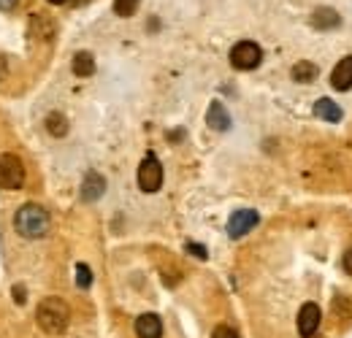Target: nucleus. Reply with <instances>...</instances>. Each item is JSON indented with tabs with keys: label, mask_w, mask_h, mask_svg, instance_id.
<instances>
[{
	"label": "nucleus",
	"mask_w": 352,
	"mask_h": 338,
	"mask_svg": "<svg viewBox=\"0 0 352 338\" xmlns=\"http://www.w3.org/2000/svg\"><path fill=\"white\" fill-rule=\"evenodd\" d=\"M14 227L25 238H44L52 227V219H49L46 209H41L38 203H25L14 216Z\"/></svg>",
	"instance_id": "obj_1"
},
{
	"label": "nucleus",
	"mask_w": 352,
	"mask_h": 338,
	"mask_svg": "<svg viewBox=\"0 0 352 338\" xmlns=\"http://www.w3.org/2000/svg\"><path fill=\"white\" fill-rule=\"evenodd\" d=\"M344 271H347V273L352 276V249L347 254H344Z\"/></svg>",
	"instance_id": "obj_22"
},
{
	"label": "nucleus",
	"mask_w": 352,
	"mask_h": 338,
	"mask_svg": "<svg viewBox=\"0 0 352 338\" xmlns=\"http://www.w3.org/2000/svg\"><path fill=\"white\" fill-rule=\"evenodd\" d=\"M314 76H317V65H314V63H307V60H304V63H298V65L293 68V79H296V82H311Z\"/></svg>",
	"instance_id": "obj_16"
},
{
	"label": "nucleus",
	"mask_w": 352,
	"mask_h": 338,
	"mask_svg": "<svg viewBox=\"0 0 352 338\" xmlns=\"http://www.w3.org/2000/svg\"><path fill=\"white\" fill-rule=\"evenodd\" d=\"M114 11L120 16H133L138 11V0H114Z\"/></svg>",
	"instance_id": "obj_17"
},
{
	"label": "nucleus",
	"mask_w": 352,
	"mask_h": 338,
	"mask_svg": "<svg viewBox=\"0 0 352 338\" xmlns=\"http://www.w3.org/2000/svg\"><path fill=\"white\" fill-rule=\"evenodd\" d=\"M212 338H239V333H236L230 325H220V328L212 333Z\"/></svg>",
	"instance_id": "obj_19"
},
{
	"label": "nucleus",
	"mask_w": 352,
	"mask_h": 338,
	"mask_svg": "<svg viewBox=\"0 0 352 338\" xmlns=\"http://www.w3.org/2000/svg\"><path fill=\"white\" fill-rule=\"evenodd\" d=\"M46 127H49V133H52V135L63 138V135L68 133V120H65L63 114H57V111H54V114H49V117H46Z\"/></svg>",
	"instance_id": "obj_15"
},
{
	"label": "nucleus",
	"mask_w": 352,
	"mask_h": 338,
	"mask_svg": "<svg viewBox=\"0 0 352 338\" xmlns=\"http://www.w3.org/2000/svg\"><path fill=\"white\" fill-rule=\"evenodd\" d=\"M320 319H322L320 306L317 303H304L301 311H298V333H301V338L314 336L320 330Z\"/></svg>",
	"instance_id": "obj_7"
},
{
	"label": "nucleus",
	"mask_w": 352,
	"mask_h": 338,
	"mask_svg": "<svg viewBox=\"0 0 352 338\" xmlns=\"http://www.w3.org/2000/svg\"><path fill=\"white\" fill-rule=\"evenodd\" d=\"M314 114H317L320 120H325V122H339V120H342V109H339L331 98H320V100L314 103Z\"/></svg>",
	"instance_id": "obj_12"
},
{
	"label": "nucleus",
	"mask_w": 352,
	"mask_h": 338,
	"mask_svg": "<svg viewBox=\"0 0 352 338\" xmlns=\"http://www.w3.org/2000/svg\"><path fill=\"white\" fill-rule=\"evenodd\" d=\"M187 252H192L195 257L206 260V249H204V247H198V244H187Z\"/></svg>",
	"instance_id": "obj_20"
},
{
	"label": "nucleus",
	"mask_w": 352,
	"mask_h": 338,
	"mask_svg": "<svg viewBox=\"0 0 352 338\" xmlns=\"http://www.w3.org/2000/svg\"><path fill=\"white\" fill-rule=\"evenodd\" d=\"M76 284H79L82 290H87L89 284H92V271H89L85 262L76 265Z\"/></svg>",
	"instance_id": "obj_18"
},
{
	"label": "nucleus",
	"mask_w": 352,
	"mask_h": 338,
	"mask_svg": "<svg viewBox=\"0 0 352 338\" xmlns=\"http://www.w3.org/2000/svg\"><path fill=\"white\" fill-rule=\"evenodd\" d=\"M206 122H209V127L212 130H217V133H225L228 127H230V114L225 111V106L222 103H212L209 106V114H206Z\"/></svg>",
	"instance_id": "obj_11"
},
{
	"label": "nucleus",
	"mask_w": 352,
	"mask_h": 338,
	"mask_svg": "<svg viewBox=\"0 0 352 338\" xmlns=\"http://www.w3.org/2000/svg\"><path fill=\"white\" fill-rule=\"evenodd\" d=\"M258 212H252V209H241V212H236L230 219H228V236L230 238H241V236H247L255 225H258Z\"/></svg>",
	"instance_id": "obj_6"
},
{
	"label": "nucleus",
	"mask_w": 352,
	"mask_h": 338,
	"mask_svg": "<svg viewBox=\"0 0 352 338\" xmlns=\"http://www.w3.org/2000/svg\"><path fill=\"white\" fill-rule=\"evenodd\" d=\"M49 3H54V5H60V3H65V0H49Z\"/></svg>",
	"instance_id": "obj_24"
},
{
	"label": "nucleus",
	"mask_w": 352,
	"mask_h": 338,
	"mask_svg": "<svg viewBox=\"0 0 352 338\" xmlns=\"http://www.w3.org/2000/svg\"><path fill=\"white\" fill-rule=\"evenodd\" d=\"M0 63H3V57H0ZM0 71H3V65H0Z\"/></svg>",
	"instance_id": "obj_25"
},
{
	"label": "nucleus",
	"mask_w": 352,
	"mask_h": 338,
	"mask_svg": "<svg viewBox=\"0 0 352 338\" xmlns=\"http://www.w3.org/2000/svg\"><path fill=\"white\" fill-rule=\"evenodd\" d=\"M36 319H38V325H41L44 333L57 336V333H63V330L68 328L71 308H68V303H65L63 297H44V300L38 303Z\"/></svg>",
	"instance_id": "obj_2"
},
{
	"label": "nucleus",
	"mask_w": 352,
	"mask_h": 338,
	"mask_svg": "<svg viewBox=\"0 0 352 338\" xmlns=\"http://www.w3.org/2000/svg\"><path fill=\"white\" fill-rule=\"evenodd\" d=\"M16 5H19V0H0V8L3 11H14Z\"/></svg>",
	"instance_id": "obj_21"
},
{
	"label": "nucleus",
	"mask_w": 352,
	"mask_h": 338,
	"mask_svg": "<svg viewBox=\"0 0 352 338\" xmlns=\"http://www.w3.org/2000/svg\"><path fill=\"white\" fill-rule=\"evenodd\" d=\"M331 84H333V89H339V92L352 89V57H344V60L333 68V74H331Z\"/></svg>",
	"instance_id": "obj_10"
},
{
	"label": "nucleus",
	"mask_w": 352,
	"mask_h": 338,
	"mask_svg": "<svg viewBox=\"0 0 352 338\" xmlns=\"http://www.w3.org/2000/svg\"><path fill=\"white\" fill-rule=\"evenodd\" d=\"M14 295H16V303H25V290H22L19 284L14 287Z\"/></svg>",
	"instance_id": "obj_23"
},
{
	"label": "nucleus",
	"mask_w": 352,
	"mask_h": 338,
	"mask_svg": "<svg viewBox=\"0 0 352 338\" xmlns=\"http://www.w3.org/2000/svg\"><path fill=\"white\" fill-rule=\"evenodd\" d=\"M263 60V52L255 41H241L230 49V65L239 71H252Z\"/></svg>",
	"instance_id": "obj_3"
},
{
	"label": "nucleus",
	"mask_w": 352,
	"mask_h": 338,
	"mask_svg": "<svg viewBox=\"0 0 352 338\" xmlns=\"http://www.w3.org/2000/svg\"><path fill=\"white\" fill-rule=\"evenodd\" d=\"M74 74L76 76H92L95 74V57L89 54V52H79V54H74Z\"/></svg>",
	"instance_id": "obj_14"
},
{
	"label": "nucleus",
	"mask_w": 352,
	"mask_h": 338,
	"mask_svg": "<svg viewBox=\"0 0 352 338\" xmlns=\"http://www.w3.org/2000/svg\"><path fill=\"white\" fill-rule=\"evenodd\" d=\"M135 336L138 338H160L163 336V322L157 314H141L135 319Z\"/></svg>",
	"instance_id": "obj_8"
},
{
	"label": "nucleus",
	"mask_w": 352,
	"mask_h": 338,
	"mask_svg": "<svg viewBox=\"0 0 352 338\" xmlns=\"http://www.w3.org/2000/svg\"><path fill=\"white\" fill-rule=\"evenodd\" d=\"M25 184V166L16 155H0V187L3 190H19Z\"/></svg>",
	"instance_id": "obj_5"
},
{
	"label": "nucleus",
	"mask_w": 352,
	"mask_h": 338,
	"mask_svg": "<svg viewBox=\"0 0 352 338\" xmlns=\"http://www.w3.org/2000/svg\"><path fill=\"white\" fill-rule=\"evenodd\" d=\"M103 192H106V179H103L100 173L89 170L87 176H85V181H82V198H85L87 203H92V201H98Z\"/></svg>",
	"instance_id": "obj_9"
},
{
	"label": "nucleus",
	"mask_w": 352,
	"mask_h": 338,
	"mask_svg": "<svg viewBox=\"0 0 352 338\" xmlns=\"http://www.w3.org/2000/svg\"><path fill=\"white\" fill-rule=\"evenodd\" d=\"M138 187L144 192H157L163 187V166L155 155H146L144 163L138 166Z\"/></svg>",
	"instance_id": "obj_4"
},
{
	"label": "nucleus",
	"mask_w": 352,
	"mask_h": 338,
	"mask_svg": "<svg viewBox=\"0 0 352 338\" xmlns=\"http://www.w3.org/2000/svg\"><path fill=\"white\" fill-rule=\"evenodd\" d=\"M339 22H342V16H339L333 8H317V11L311 14V25L320 27V30H331V27H336Z\"/></svg>",
	"instance_id": "obj_13"
}]
</instances>
